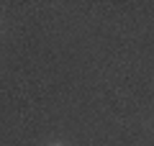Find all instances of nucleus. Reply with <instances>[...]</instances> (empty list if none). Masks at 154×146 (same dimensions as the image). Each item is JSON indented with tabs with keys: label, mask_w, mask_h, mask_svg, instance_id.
Segmentation results:
<instances>
[{
	"label": "nucleus",
	"mask_w": 154,
	"mask_h": 146,
	"mask_svg": "<svg viewBox=\"0 0 154 146\" xmlns=\"http://www.w3.org/2000/svg\"><path fill=\"white\" fill-rule=\"evenodd\" d=\"M54 146H59V144H54Z\"/></svg>",
	"instance_id": "obj_1"
}]
</instances>
